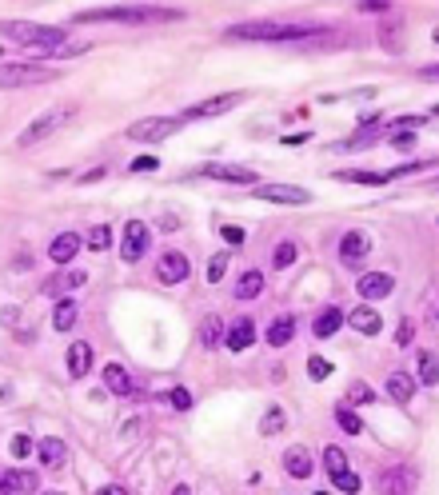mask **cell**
Returning a JSON list of instances; mask_svg holds the SVG:
<instances>
[{
  "label": "cell",
  "mask_w": 439,
  "mask_h": 495,
  "mask_svg": "<svg viewBox=\"0 0 439 495\" xmlns=\"http://www.w3.org/2000/svg\"><path fill=\"white\" fill-rule=\"evenodd\" d=\"M80 25H164V20H184L180 8H148V4H124V8H92L76 16Z\"/></svg>",
  "instance_id": "cell-1"
},
{
  "label": "cell",
  "mask_w": 439,
  "mask_h": 495,
  "mask_svg": "<svg viewBox=\"0 0 439 495\" xmlns=\"http://www.w3.org/2000/svg\"><path fill=\"white\" fill-rule=\"evenodd\" d=\"M0 32L8 40H16V44H32V49H44V52H52V49H61V44H68V32L64 28H56V25H32V20H0Z\"/></svg>",
  "instance_id": "cell-2"
},
{
  "label": "cell",
  "mask_w": 439,
  "mask_h": 495,
  "mask_svg": "<svg viewBox=\"0 0 439 495\" xmlns=\"http://www.w3.org/2000/svg\"><path fill=\"white\" fill-rule=\"evenodd\" d=\"M312 32H319L316 25H276V20H252V25H236L228 28V37L232 40H304L312 37Z\"/></svg>",
  "instance_id": "cell-3"
},
{
  "label": "cell",
  "mask_w": 439,
  "mask_h": 495,
  "mask_svg": "<svg viewBox=\"0 0 439 495\" xmlns=\"http://www.w3.org/2000/svg\"><path fill=\"white\" fill-rule=\"evenodd\" d=\"M68 116H72V108H52V112H44V116H37V120L28 124L25 132H20V148H32V144H40V140H49L56 128H64L68 124Z\"/></svg>",
  "instance_id": "cell-4"
},
{
  "label": "cell",
  "mask_w": 439,
  "mask_h": 495,
  "mask_svg": "<svg viewBox=\"0 0 439 495\" xmlns=\"http://www.w3.org/2000/svg\"><path fill=\"white\" fill-rule=\"evenodd\" d=\"M44 80H52V72L40 64H0V88H25L44 84Z\"/></svg>",
  "instance_id": "cell-5"
},
{
  "label": "cell",
  "mask_w": 439,
  "mask_h": 495,
  "mask_svg": "<svg viewBox=\"0 0 439 495\" xmlns=\"http://www.w3.org/2000/svg\"><path fill=\"white\" fill-rule=\"evenodd\" d=\"M172 132H180V120L172 116H152V120H136L128 128V140H140V144H152V140H164Z\"/></svg>",
  "instance_id": "cell-6"
},
{
  "label": "cell",
  "mask_w": 439,
  "mask_h": 495,
  "mask_svg": "<svg viewBox=\"0 0 439 495\" xmlns=\"http://www.w3.org/2000/svg\"><path fill=\"white\" fill-rule=\"evenodd\" d=\"M252 196L272 200V204H312V192L295 184H264V188H252Z\"/></svg>",
  "instance_id": "cell-7"
},
{
  "label": "cell",
  "mask_w": 439,
  "mask_h": 495,
  "mask_svg": "<svg viewBox=\"0 0 439 495\" xmlns=\"http://www.w3.org/2000/svg\"><path fill=\"white\" fill-rule=\"evenodd\" d=\"M144 252H148V228L140 220H128L124 224V236H120V256L128 264H136Z\"/></svg>",
  "instance_id": "cell-8"
},
{
  "label": "cell",
  "mask_w": 439,
  "mask_h": 495,
  "mask_svg": "<svg viewBox=\"0 0 439 495\" xmlns=\"http://www.w3.org/2000/svg\"><path fill=\"white\" fill-rule=\"evenodd\" d=\"M188 272H192V260L184 256V252H164L156 264V276L160 284H184L188 280Z\"/></svg>",
  "instance_id": "cell-9"
},
{
  "label": "cell",
  "mask_w": 439,
  "mask_h": 495,
  "mask_svg": "<svg viewBox=\"0 0 439 495\" xmlns=\"http://www.w3.org/2000/svg\"><path fill=\"white\" fill-rule=\"evenodd\" d=\"M244 100V92H224V96H212V100H200V104H192V108L184 112V120H204V116H220V112L236 108Z\"/></svg>",
  "instance_id": "cell-10"
},
{
  "label": "cell",
  "mask_w": 439,
  "mask_h": 495,
  "mask_svg": "<svg viewBox=\"0 0 439 495\" xmlns=\"http://www.w3.org/2000/svg\"><path fill=\"white\" fill-rule=\"evenodd\" d=\"M415 491V471L412 468H388L379 475V495H412Z\"/></svg>",
  "instance_id": "cell-11"
},
{
  "label": "cell",
  "mask_w": 439,
  "mask_h": 495,
  "mask_svg": "<svg viewBox=\"0 0 439 495\" xmlns=\"http://www.w3.org/2000/svg\"><path fill=\"white\" fill-rule=\"evenodd\" d=\"M204 176H212V180H228V184H252L256 188V172H252V168H240V164H204Z\"/></svg>",
  "instance_id": "cell-12"
},
{
  "label": "cell",
  "mask_w": 439,
  "mask_h": 495,
  "mask_svg": "<svg viewBox=\"0 0 439 495\" xmlns=\"http://www.w3.org/2000/svg\"><path fill=\"white\" fill-rule=\"evenodd\" d=\"M367 252H371L367 232H343V240H340V260L343 264H360Z\"/></svg>",
  "instance_id": "cell-13"
},
{
  "label": "cell",
  "mask_w": 439,
  "mask_h": 495,
  "mask_svg": "<svg viewBox=\"0 0 439 495\" xmlns=\"http://www.w3.org/2000/svg\"><path fill=\"white\" fill-rule=\"evenodd\" d=\"M360 296L364 300H383V296H391V288H395V280H391L388 272H367V276H360Z\"/></svg>",
  "instance_id": "cell-14"
},
{
  "label": "cell",
  "mask_w": 439,
  "mask_h": 495,
  "mask_svg": "<svg viewBox=\"0 0 439 495\" xmlns=\"http://www.w3.org/2000/svg\"><path fill=\"white\" fill-rule=\"evenodd\" d=\"M252 340H256V323L248 320V316H240V320L228 328V335H224L228 352H244V347H252Z\"/></svg>",
  "instance_id": "cell-15"
},
{
  "label": "cell",
  "mask_w": 439,
  "mask_h": 495,
  "mask_svg": "<svg viewBox=\"0 0 439 495\" xmlns=\"http://www.w3.org/2000/svg\"><path fill=\"white\" fill-rule=\"evenodd\" d=\"M76 252H80V236H76V232H61L56 240H52V248H49V256L56 264H72Z\"/></svg>",
  "instance_id": "cell-16"
},
{
  "label": "cell",
  "mask_w": 439,
  "mask_h": 495,
  "mask_svg": "<svg viewBox=\"0 0 439 495\" xmlns=\"http://www.w3.org/2000/svg\"><path fill=\"white\" fill-rule=\"evenodd\" d=\"M104 384H108L112 396H136V384H132V375L120 368V364H108L104 368Z\"/></svg>",
  "instance_id": "cell-17"
},
{
  "label": "cell",
  "mask_w": 439,
  "mask_h": 495,
  "mask_svg": "<svg viewBox=\"0 0 439 495\" xmlns=\"http://www.w3.org/2000/svg\"><path fill=\"white\" fill-rule=\"evenodd\" d=\"M284 471H288L292 480H307V475H312V456H307L304 447H288V451H284Z\"/></svg>",
  "instance_id": "cell-18"
},
{
  "label": "cell",
  "mask_w": 439,
  "mask_h": 495,
  "mask_svg": "<svg viewBox=\"0 0 439 495\" xmlns=\"http://www.w3.org/2000/svg\"><path fill=\"white\" fill-rule=\"evenodd\" d=\"M88 364H92V347H88L84 340H76V344L68 347V375H72V380H84Z\"/></svg>",
  "instance_id": "cell-19"
},
{
  "label": "cell",
  "mask_w": 439,
  "mask_h": 495,
  "mask_svg": "<svg viewBox=\"0 0 439 495\" xmlns=\"http://www.w3.org/2000/svg\"><path fill=\"white\" fill-rule=\"evenodd\" d=\"M343 320L352 323L355 332H364V335H376L379 328H383V320H379V311H376V308H355L352 316H343Z\"/></svg>",
  "instance_id": "cell-20"
},
{
  "label": "cell",
  "mask_w": 439,
  "mask_h": 495,
  "mask_svg": "<svg viewBox=\"0 0 439 495\" xmlns=\"http://www.w3.org/2000/svg\"><path fill=\"white\" fill-rule=\"evenodd\" d=\"M4 487H8V495L13 491H25V495H32L40 487V475H32V471H20V468H13V471H4Z\"/></svg>",
  "instance_id": "cell-21"
},
{
  "label": "cell",
  "mask_w": 439,
  "mask_h": 495,
  "mask_svg": "<svg viewBox=\"0 0 439 495\" xmlns=\"http://www.w3.org/2000/svg\"><path fill=\"white\" fill-rule=\"evenodd\" d=\"M88 276L84 272H56L52 280H44V292L49 296H64V292H72V288H80Z\"/></svg>",
  "instance_id": "cell-22"
},
{
  "label": "cell",
  "mask_w": 439,
  "mask_h": 495,
  "mask_svg": "<svg viewBox=\"0 0 439 495\" xmlns=\"http://www.w3.org/2000/svg\"><path fill=\"white\" fill-rule=\"evenodd\" d=\"M340 323H343V311L340 308H324L316 320H312V332L324 340V335H336V332H340Z\"/></svg>",
  "instance_id": "cell-23"
},
{
  "label": "cell",
  "mask_w": 439,
  "mask_h": 495,
  "mask_svg": "<svg viewBox=\"0 0 439 495\" xmlns=\"http://www.w3.org/2000/svg\"><path fill=\"white\" fill-rule=\"evenodd\" d=\"M388 396L395 399V404H407V399L415 396V380L407 375V371H395V375L388 380Z\"/></svg>",
  "instance_id": "cell-24"
},
{
  "label": "cell",
  "mask_w": 439,
  "mask_h": 495,
  "mask_svg": "<svg viewBox=\"0 0 439 495\" xmlns=\"http://www.w3.org/2000/svg\"><path fill=\"white\" fill-rule=\"evenodd\" d=\"M260 292H264V272H244L240 276V284H236V300H256Z\"/></svg>",
  "instance_id": "cell-25"
},
{
  "label": "cell",
  "mask_w": 439,
  "mask_h": 495,
  "mask_svg": "<svg viewBox=\"0 0 439 495\" xmlns=\"http://www.w3.org/2000/svg\"><path fill=\"white\" fill-rule=\"evenodd\" d=\"M292 335H295V320H292V316H280V320L268 328V344L284 347V344H292Z\"/></svg>",
  "instance_id": "cell-26"
},
{
  "label": "cell",
  "mask_w": 439,
  "mask_h": 495,
  "mask_svg": "<svg viewBox=\"0 0 439 495\" xmlns=\"http://www.w3.org/2000/svg\"><path fill=\"white\" fill-rule=\"evenodd\" d=\"M76 316H80V311H76L72 300H61V304H56V311H52V328H56V332H72V328H76Z\"/></svg>",
  "instance_id": "cell-27"
},
{
  "label": "cell",
  "mask_w": 439,
  "mask_h": 495,
  "mask_svg": "<svg viewBox=\"0 0 439 495\" xmlns=\"http://www.w3.org/2000/svg\"><path fill=\"white\" fill-rule=\"evenodd\" d=\"M37 451H40V463H44V468H61L64 463V444L61 439H40Z\"/></svg>",
  "instance_id": "cell-28"
},
{
  "label": "cell",
  "mask_w": 439,
  "mask_h": 495,
  "mask_svg": "<svg viewBox=\"0 0 439 495\" xmlns=\"http://www.w3.org/2000/svg\"><path fill=\"white\" fill-rule=\"evenodd\" d=\"M220 340H224V323H220V316H204V323H200V344L216 347Z\"/></svg>",
  "instance_id": "cell-29"
},
{
  "label": "cell",
  "mask_w": 439,
  "mask_h": 495,
  "mask_svg": "<svg viewBox=\"0 0 439 495\" xmlns=\"http://www.w3.org/2000/svg\"><path fill=\"white\" fill-rule=\"evenodd\" d=\"M419 384H439V359L431 352H419Z\"/></svg>",
  "instance_id": "cell-30"
},
{
  "label": "cell",
  "mask_w": 439,
  "mask_h": 495,
  "mask_svg": "<svg viewBox=\"0 0 439 495\" xmlns=\"http://www.w3.org/2000/svg\"><path fill=\"white\" fill-rule=\"evenodd\" d=\"M336 423H340L343 432H352V435H360V432H364V420H360V416H355V411L348 408V404H340V408H336Z\"/></svg>",
  "instance_id": "cell-31"
},
{
  "label": "cell",
  "mask_w": 439,
  "mask_h": 495,
  "mask_svg": "<svg viewBox=\"0 0 439 495\" xmlns=\"http://www.w3.org/2000/svg\"><path fill=\"white\" fill-rule=\"evenodd\" d=\"M295 256H300V248H295L292 240H284V244H276V252H272V264H276V268H292Z\"/></svg>",
  "instance_id": "cell-32"
},
{
  "label": "cell",
  "mask_w": 439,
  "mask_h": 495,
  "mask_svg": "<svg viewBox=\"0 0 439 495\" xmlns=\"http://www.w3.org/2000/svg\"><path fill=\"white\" fill-rule=\"evenodd\" d=\"M336 180H348V184H388V172H336Z\"/></svg>",
  "instance_id": "cell-33"
},
{
  "label": "cell",
  "mask_w": 439,
  "mask_h": 495,
  "mask_svg": "<svg viewBox=\"0 0 439 495\" xmlns=\"http://www.w3.org/2000/svg\"><path fill=\"white\" fill-rule=\"evenodd\" d=\"M324 468H328V475L336 480V475L348 471V456H343L340 447H328V451H324Z\"/></svg>",
  "instance_id": "cell-34"
},
{
  "label": "cell",
  "mask_w": 439,
  "mask_h": 495,
  "mask_svg": "<svg viewBox=\"0 0 439 495\" xmlns=\"http://www.w3.org/2000/svg\"><path fill=\"white\" fill-rule=\"evenodd\" d=\"M284 423H288L284 408H268V416H264V423H260V432H264V435H276V432H284Z\"/></svg>",
  "instance_id": "cell-35"
},
{
  "label": "cell",
  "mask_w": 439,
  "mask_h": 495,
  "mask_svg": "<svg viewBox=\"0 0 439 495\" xmlns=\"http://www.w3.org/2000/svg\"><path fill=\"white\" fill-rule=\"evenodd\" d=\"M355 404H376V392H371L367 384H360V380L348 387V408H355Z\"/></svg>",
  "instance_id": "cell-36"
},
{
  "label": "cell",
  "mask_w": 439,
  "mask_h": 495,
  "mask_svg": "<svg viewBox=\"0 0 439 495\" xmlns=\"http://www.w3.org/2000/svg\"><path fill=\"white\" fill-rule=\"evenodd\" d=\"M108 244H112V232L104 228V224H96V228L88 232V248H92V252H104Z\"/></svg>",
  "instance_id": "cell-37"
},
{
  "label": "cell",
  "mask_w": 439,
  "mask_h": 495,
  "mask_svg": "<svg viewBox=\"0 0 439 495\" xmlns=\"http://www.w3.org/2000/svg\"><path fill=\"white\" fill-rule=\"evenodd\" d=\"M224 272H228V256L220 252V256H212V264H208V284H220Z\"/></svg>",
  "instance_id": "cell-38"
},
{
  "label": "cell",
  "mask_w": 439,
  "mask_h": 495,
  "mask_svg": "<svg viewBox=\"0 0 439 495\" xmlns=\"http://www.w3.org/2000/svg\"><path fill=\"white\" fill-rule=\"evenodd\" d=\"M307 375H312V380H328V375H331V364L324 356H312V359H307Z\"/></svg>",
  "instance_id": "cell-39"
},
{
  "label": "cell",
  "mask_w": 439,
  "mask_h": 495,
  "mask_svg": "<svg viewBox=\"0 0 439 495\" xmlns=\"http://www.w3.org/2000/svg\"><path fill=\"white\" fill-rule=\"evenodd\" d=\"M168 399H172V408H176V411H188V408H192V392H188V387H172Z\"/></svg>",
  "instance_id": "cell-40"
},
{
  "label": "cell",
  "mask_w": 439,
  "mask_h": 495,
  "mask_svg": "<svg viewBox=\"0 0 439 495\" xmlns=\"http://www.w3.org/2000/svg\"><path fill=\"white\" fill-rule=\"evenodd\" d=\"M336 487H340V491H348V495H355V491H360V475L348 468L343 475H336Z\"/></svg>",
  "instance_id": "cell-41"
},
{
  "label": "cell",
  "mask_w": 439,
  "mask_h": 495,
  "mask_svg": "<svg viewBox=\"0 0 439 495\" xmlns=\"http://www.w3.org/2000/svg\"><path fill=\"white\" fill-rule=\"evenodd\" d=\"M13 456H16V459L32 456V439H28V435H16V439H13Z\"/></svg>",
  "instance_id": "cell-42"
},
{
  "label": "cell",
  "mask_w": 439,
  "mask_h": 495,
  "mask_svg": "<svg viewBox=\"0 0 439 495\" xmlns=\"http://www.w3.org/2000/svg\"><path fill=\"white\" fill-rule=\"evenodd\" d=\"M128 168H132V172H152V168H160V160L156 156H140V160H132Z\"/></svg>",
  "instance_id": "cell-43"
},
{
  "label": "cell",
  "mask_w": 439,
  "mask_h": 495,
  "mask_svg": "<svg viewBox=\"0 0 439 495\" xmlns=\"http://www.w3.org/2000/svg\"><path fill=\"white\" fill-rule=\"evenodd\" d=\"M391 144H395V148H412L415 144V132H395V136H388Z\"/></svg>",
  "instance_id": "cell-44"
},
{
  "label": "cell",
  "mask_w": 439,
  "mask_h": 495,
  "mask_svg": "<svg viewBox=\"0 0 439 495\" xmlns=\"http://www.w3.org/2000/svg\"><path fill=\"white\" fill-rule=\"evenodd\" d=\"M364 13H388V0H367Z\"/></svg>",
  "instance_id": "cell-45"
},
{
  "label": "cell",
  "mask_w": 439,
  "mask_h": 495,
  "mask_svg": "<svg viewBox=\"0 0 439 495\" xmlns=\"http://www.w3.org/2000/svg\"><path fill=\"white\" fill-rule=\"evenodd\" d=\"M419 80H439V64H427V68H419Z\"/></svg>",
  "instance_id": "cell-46"
},
{
  "label": "cell",
  "mask_w": 439,
  "mask_h": 495,
  "mask_svg": "<svg viewBox=\"0 0 439 495\" xmlns=\"http://www.w3.org/2000/svg\"><path fill=\"white\" fill-rule=\"evenodd\" d=\"M224 240H228V244H240V240H244V232H240V228H224Z\"/></svg>",
  "instance_id": "cell-47"
},
{
  "label": "cell",
  "mask_w": 439,
  "mask_h": 495,
  "mask_svg": "<svg viewBox=\"0 0 439 495\" xmlns=\"http://www.w3.org/2000/svg\"><path fill=\"white\" fill-rule=\"evenodd\" d=\"M395 340H400V344H407V340H412V323H407V320L400 323V332H395Z\"/></svg>",
  "instance_id": "cell-48"
},
{
  "label": "cell",
  "mask_w": 439,
  "mask_h": 495,
  "mask_svg": "<svg viewBox=\"0 0 439 495\" xmlns=\"http://www.w3.org/2000/svg\"><path fill=\"white\" fill-rule=\"evenodd\" d=\"M96 495H128V491H124V487H116V483H108V487H100Z\"/></svg>",
  "instance_id": "cell-49"
},
{
  "label": "cell",
  "mask_w": 439,
  "mask_h": 495,
  "mask_svg": "<svg viewBox=\"0 0 439 495\" xmlns=\"http://www.w3.org/2000/svg\"><path fill=\"white\" fill-rule=\"evenodd\" d=\"M172 495H192V491H188V487H184V483H180V487H176V491H172Z\"/></svg>",
  "instance_id": "cell-50"
},
{
  "label": "cell",
  "mask_w": 439,
  "mask_h": 495,
  "mask_svg": "<svg viewBox=\"0 0 439 495\" xmlns=\"http://www.w3.org/2000/svg\"><path fill=\"white\" fill-rule=\"evenodd\" d=\"M0 495H8V487H4V471H0Z\"/></svg>",
  "instance_id": "cell-51"
},
{
  "label": "cell",
  "mask_w": 439,
  "mask_h": 495,
  "mask_svg": "<svg viewBox=\"0 0 439 495\" xmlns=\"http://www.w3.org/2000/svg\"><path fill=\"white\" fill-rule=\"evenodd\" d=\"M316 495H328V491H316Z\"/></svg>",
  "instance_id": "cell-52"
},
{
  "label": "cell",
  "mask_w": 439,
  "mask_h": 495,
  "mask_svg": "<svg viewBox=\"0 0 439 495\" xmlns=\"http://www.w3.org/2000/svg\"><path fill=\"white\" fill-rule=\"evenodd\" d=\"M435 44H439V32H435Z\"/></svg>",
  "instance_id": "cell-53"
},
{
  "label": "cell",
  "mask_w": 439,
  "mask_h": 495,
  "mask_svg": "<svg viewBox=\"0 0 439 495\" xmlns=\"http://www.w3.org/2000/svg\"><path fill=\"white\" fill-rule=\"evenodd\" d=\"M435 116H439V104H435Z\"/></svg>",
  "instance_id": "cell-54"
},
{
  "label": "cell",
  "mask_w": 439,
  "mask_h": 495,
  "mask_svg": "<svg viewBox=\"0 0 439 495\" xmlns=\"http://www.w3.org/2000/svg\"><path fill=\"white\" fill-rule=\"evenodd\" d=\"M49 495H61V491H49Z\"/></svg>",
  "instance_id": "cell-55"
},
{
  "label": "cell",
  "mask_w": 439,
  "mask_h": 495,
  "mask_svg": "<svg viewBox=\"0 0 439 495\" xmlns=\"http://www.w3.org/2000/svg\"><path fill=\"white\" fill-rule=\"evenodd\" d=\"M435 188H439V180H435Z\"/></svg>",
  "instance_id": "cell-56"
}]
</instances>
